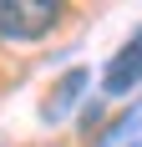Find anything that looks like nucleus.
Here are the masks:
<instances>
[{"label": "nucleus", "instance_id": "nucleus-1", "mask_svg": "<svg viewBox=\"0 0 142 147\" xmlns=\"http://www.w3.org/2000/svg\"><path fill=\"white\" fill-rule=\"evenodd\" d=\"M61 20L56 0H0V36L5 41H41Z\"/></svg>", "mask_w": 142, "mask_h": 147}, {"label": "nucleus", "instance_id": "nucleus-2", "mask_svg": "<svg viewBox=\"0 0 142 147\" xmlns=\"http://www.w3.org/2000/svg\"><path fill=\"white\" fill-rule=\"evenodd\" d=\"M132 81H142V30L132 36V46L117 51L112 66H107V91H127Z\"/></svg>", "mask_w": 142, "mask_h": 147}]
</instances>
